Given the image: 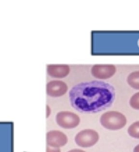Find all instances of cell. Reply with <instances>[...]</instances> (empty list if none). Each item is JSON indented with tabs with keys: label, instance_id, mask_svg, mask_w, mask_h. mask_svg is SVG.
<instances>
[{
	"label": "cell",
	"instance_id": "1",
	"mask_svg": "<svg viewBox=\"0 0 139 152\" xmlns=\"http://www.w3.org/2000/svg\"><path fill=\"white\" fill-rule=\"evenodd\" d=\"M69 96L72 107L79 112L95 113L111 106L115 98V90L109 83L90 81L74 86Z\"/></svg>",
	"mask_w": 139,
	"mask_h": 152
},
{
	"label": "cell",
	"instance_id": "2",
	"mask_svg": "<svg viewBox=\"0 0 139 152\" xmlns=\"http://www.w3.org/2000/svg\"><path fill=\"white\" fill-rule=\"evenodd\" d=\"M100 123L103 127L109 130H118L123 128L127 124V118L117 111H109L100 118Z\"/></svg>",
	"mask_w": 139,
	"mask_h": 152
},
{
	"label": "cell",
	"instance_id": "3",
	"mask_svg": "<svg viewBox=\"0 0 139 152\" xmlns=\"http://www.w3.org/2000/svg\"><path fill=\"white\" fill-rule=\"evenodd\" d=\"M99 140V134L93 129H84L79 131L75 137V142L77 145L89 148L97 143Z\"/></svg>",
	"mask_w": 139,
	"mask_h": 152
},
{
	"label": "cell",
	"instance_id": "4",
	"mask_svg": "<svg viewBox=\"0 0 139 152\" xmlns=\"http://www.w3.org/2000/svg\"><path fill=\"white\" fill-rule=\"evenodd\" d=\"M55 119L57 124L65 129H73L78 126L80 123L79 116L69 111H59Z\"/></svg>",
	"mask_w": 139,
	"mask_h": 152
},
{
	"label": "cell",
	"instance_id": "5",
	"mask_svg": "<svg viewBox=\"0 0 139 152\" xmlns=\"http://www.w3.org/2000/svg\"><path fill=\"white\" fill-rule=\"evenodd\" d=\"M116 71V66L114 65H95L91 68L92 75L99 80H107L112 77Z\"/></svg>",
	"mask_w": 139,
	"mask_h": 152
},
{
	"label": "cell",
	"instance_id": "6",
	"mask_svg": "<svg viewBox=\"0 0 139 152\" xmlns=\"http://www.w3.org/2000/svg\"><path fill=\"white\" fill-rule=\"evenodd\" d=\"M68 91V86L61 80H52L46 84V94L51 97L58 98Z\"/></svg>",
	"mask_w": 139,
	"mask_h": 152
},
{
	"label": "cell",
	"instance_id": "7",
	"mask_svg": "<svg viewBox=\"0 0 139 152\" xmlns=\"http://www.w3.org/2000/svg\"><path fill=\"white\" fill-rule=\"evenodd\" d=\"M68 142V137L64 132L60 130H50L46 133L47 145L58 147L65 146Z\"/></svg>",
	"mask_w": 139,
	"mask_h": 152
},
{
	"label": "cell",
	"instance_id": "8",
	"mask_svg": "<svg viewBox=\"0 0 139 152\" xmlns=\"http://www.w3.org/2000/svg\"><path fill=\"white\" fill-rule=\"evenodd\" d=\"M70 66L67 65H48L47 73L52 77L64 78L69 74Z\"/></svg>",
	"mask_w": 139,
	"mask_h": 152
},
{
	"label": "cell",
	"instance_id": "9",
	"mask_svg": "<svg viewBox=\"0 0 139 152\" xmlns=\"http://www.w3.org/2000/svg\"><path fill=\"white\" fill-rule=\"evenodd\" d=\"M127 82L134 89L139 90V71H133L127 77Z\"/></svg>",
	"mask_w": 139,
	"mask_h": 152
},
{
	"label": "cell",
	"instance_id": "10",
	"mask_svg": "<svg viewBox=\"0 0 139 152\" xmlns=\"http://www.w3.org/2000/svg\"><path fill=\"white\" fill-rule=\"evenodd\" d=\"M128 133L131 137L139 139V121L132 124L128 128Z\"/></svg>",
	"mask_w": 139,
	"mask_h": 152
},
{
	"label": "cell",
	"instance_id": "11",
	"mask_svg": "<svg viewBox=\"0 0 139 152\" xmlns=\"http://www.w3.org/2000/svg\"><path fill=\"white\" fill-rule=\"evenodd\" d=\"M129 103L132 108L136 110H139V92L132 96Z\"/></svg>",
	"mask_w": 139,
	"mask_h": 152
},
{
	"label": "cell",
	"instance_id": "12",
	"mask_svg": "<svg viewBox=\"0 0 139 152\" xmlns=\"http://www.w3.org/2000/svg\"><path fill=\"white\" fill-rule=\"evenodd\" d=\"M46 152H61V151L58 147H53L47 145Z\"/></svg>",
	"mask_w": 139,
	"mask_h": 152
},
{
	"label": "cell",
	"instance_id": "13",
	"mask_svg": "<svg viewBox=\"0 0 139 152\" xmlns=\"http://www.w3.org/2000/svg\"><path fill=\"white\" fill-rule=\"evenodd\" d=\"M51 114V109L48 104L46 105V118H48Z\"/></svg>",
	"mask_w": 139,
	"mask_h": 152
},
{
	"label": "cell",
	"instance_id": "14",
	"mask_svg": "<svg viewBox=\"0 0 139 152\" xmlns=\"http://www.w3.org/2000/svg\"><path fill=\"white\" fill-rule=\"evenodd\" d=\"M68 152H86V151L84 150H82L81 149H73Z\"/></svg>",
	"mask_w": 139,
	"mask_h": 152
},
{
	"label": "cell",
	"instance_id": "15",
	"mask_svg": "<svg viewBox=\"0 0 139 152\" xmlns=\"http://www.w3.org/2000/svg\"><path fill=\"white\" fill-rule=\"evenodd\" d=\"M133 152H139V144L134 147L133 149Z\"/></svg>",
	"mask_w": 139,
	"mask_h": 152
}]
</instances>
